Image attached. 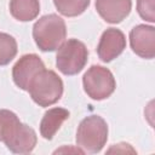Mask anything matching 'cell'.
<instances>
[{
  "instance_id": "6da1fadb",
  "label": "cell",
  "mask_w": 155,
  "mask_h": 155,
  "mask_svg": "<svg viewBox=\"0 0 155 155\" xmlns=\"http://www.w3.org/2000/svg\"><path fill=\"white\" fill-rule=\"evenodd\" d=\"M67 25L62 17L50 13L40 17L33 25V39L42 52H52L65 41Z\"/></svg>"
},
{
  "instance_id": "7a4b0ae2",
  "label": "cell",
  "mask_w": 155,
  "mask_h": 155,
  "mask_svg": "<svg viewBox=\"0 0 155 155\" xmlns=\"http://www.w3.org/2000/svg\"><path fill=\"white\" fill-rule=\"evenodd\" d=\"M28 92L39 107H50L57 103L63 94V81L53 70L42 69L31 80Z\"/></svg>"
},
{
  "instance_id": "3957f363",
  "label": "cell",
  "mask_w": 155,
  "mask_h": 155,
  "mask_svg": "<svg viewBox=\"0 0 155 155\" xmlns=\"http://www.w3.org/2000/svg\"><path fill=\"white\" fill-rule=\"evenodd\" d=\"M108 140L107 121L99 115L85 117L76 131V144L85 153H99Z\"/></svg>"
},
{
  "instance_id": "277c9868",
  "label": "cell",
  "mask_w": 155,
  "mask_h": 155,
  "mask_svg": "<svg viewBox=\"0 0 155 155\" xmlns=\"http://www.w3.org/2000/svg\"><path fill=\"white\" fill-rule=\"evenodd\" d=\"M88 59V51L85 44L78 39H68L57 51L56 65L64 75H76L86 65Z\"/></svg>"
},
{
  "instance_id": "5b68a950",
  "label": "cell",
  "mask_w": 155,
  "mask_h": 155,
  "mask_svg": "<svg viewBox=\"0 0 155 155\" xmlns=\"http://www.w3.org/2000/svg\"><path fill=\"white\" fill-rule=\"evenodd\" d=\"M82 86L90 98L94 101H103L114 93L116 81L108 68L92 65L82 76Z\"/></svg>"
},
{
  "instance_id": "8992f818",
  "label": "cell",
  "mask_w": 155,
  "mask_h": 155,
  "mask_svg": "<svg viewBox=\"0 0 155 155\" xmlns=\"http://www.w3.org/2000/svg\"><path fill=\"white\" fill-rule=\"evenodd\" d=\"M2 142L13 154H29L34 150L38 137L31 127L21 121H17L10 128Z\"/></svg>"
},
{
  "instance_id": "52a82bcc",
  "label": "cell",
  "mask_w": 155,
  "mask_h": 155,
  "mask_svg": "<svg viewBox=\"0 0 155 155\" xmlns=\"http://www.w3.org/2000/svg\"><path fill=\"white\" fill-rule=\"evenodd\" d=\"M42 69H45V64L38 54L28 53L22 56L12 68V79L15 85L23 91H28L31 80Z\"/></svg>"
},
{
  "instance_id": "ba28073f",
  "label": "cell",
  "mask_w": 155,
  "mask_h": 155,
  "mask_svg": "<svg viewBox=\"0 0 155 155\" xmlns=\"http://www.w3.org/2000/svg\"><path fill=\"white\" fill-rule=\"evenodd\" d=\"M130 45L140 58L153 59L155 57V28L147 24L133 27L130 31Z\"/></svg>"
},
{
  "instance_id": "9c48e42d",
  "label": "cell",
  "mask_w": 155,
  "mask_h": 155,
  "mask_svg": "<svg viewBox=\"0 0 155 155\" xmlns=\"http://www.w3.org/2000/svg\"><path fill=\"white\" fill-rule=\"evenodd\" d=\"M126 48V36L116 28H108L101 35L97 54L99 59L104 63H109L117 58Z\"/></svg>"
},
{
  "instance_id": "30bf717a",
  "label": "cell",
  "mask_w": 155,
  "mask_h": 155,
  "mask_svg": "<svg viewBox=\"0 0 155 155\" xmlns=\"http://www.w3.org/2000/svg\"><path fill=\"white\" fill-rule=\"evenodd\" d=\"M98 15L108 23L122 22L132 10V0H96Z\"/></svg>"
},
{
  "instance_id": "8fae6325",
  "label": "cell",
  "mask_w": 155,
  "mask_h": 155,
  "mask_svg": "<svg viewBox=\"0 0 155 155\" xmlns=\"http://www.w3.org/2000/svg\"><path fill=\"white\" fill-rule=\"evenodd\" d=\"M70 113L64 108H51L48 109L40 121V134L42 138L51 140L61 128L62 124L68 120Z\"/></svg>"
},
{
  "instance_id": "7c38bea8",
  "label": "cell",
  "mask_w": 155,
  "mask_h": 155,
  "mask_svg": "<svg viewBox=\"0 0 155 155\" xmlns=\"http://www.w3.org/2000/svg\"><path fill=\"white\" fill-rule=\"evenodd\" d=\"M10 13L19 22H30L39 16V0H10Z\"/></svg>"
},
{
  "instance_id": "4fadbf2b",
  "label": "cell",
  "mask_w": 155,
  "mask_h": 155,
  "mask_svg": "<svg viewBox=\"0 0 155 155\" xmlns=\"http://www.w3.org/2000/svg\"><path fill=\"white\" fill-rule=\"evenodd\" d=\"M58 12L65 17H76L90 6V0H53Z\"/></svg>"
},
{
  "instance_id": "5bb4252c",
  "label": "cell",
  "mask_w": 155,
  "mask_h": 155,
  "mask_svg": "<svg viewBox=\"0 0 155 155\" xmlns=\"http://www.w3.org/2000/svg\"><path fill=\"white\" fill-rule=\"evenodd\" d=\"M17 54V41L7 34L0 31V67L7 65Z\"/></svg>"
},
{
  "instance_id": "9a60e30c",
  "label": "cell",
  "mask_w": 155,
  "mask_h": 155,
  "mask_svg": "<svg viewBox=\"0 0 155 155\" xmlns=\"http://www.w3.org/2000/svg\"><path fill=\"white\" fill-rule=\"evenodd\" d=\"M17 121H19V119L13 111L7 109H0V142L4 140L10 128Z\"/></svg>"
},
{
  "instance_id": "2e32d148",
  "label": "cell",
  "mask_w": 155,
  "mask_h": 155,
  "mask_svg": "<svg viewBox=\"0 0 155 155\" xmlns=\"http://www.w3.org/2000/svg\"><path fill=\"white\" fill-rule=\"evenodd\" d=\"M137 12L142 19L155 22V0H137Z\"/></svg>"
}]
</instances>
